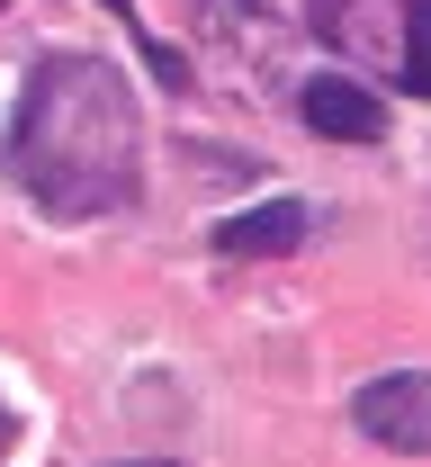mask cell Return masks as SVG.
I'll use <instances>...</instances> for the list:
<instances>
[{
  "mask_svg": "<svg viewBox=\"0 0 431 467\" xmlns=\"http://www.w3.org/2000/svg\"><path fill=\"white\" fill-rule=\"evenodd\" d=\"M144 63H153V72H162V81H171V90H180V81H189V63L171 55V46H153V36H144Z\"/></svg>",
  "mask_w": 431,
  "mask_h": 467,
  "instance_id": "6",
  "label": "cell"
},
{
  "mask_svg": "<svg viewBox=\"0 0 431 467\" xmlns=\"http://www.w3.org/2000/svg\"><path fill=\"white\" fill-rule=\"evenodd\" d=\"M297 109H306V126L333 135V144H377V135H386V109H377L360 81H342V72H314L306 90H297Z\"/></svg>",
  "mask_w": 431,
  "mask_h": 467,
  "instance_id": "3",
  "label": "cell"
},
{
  "mask_svg": "<svg viewBox=\"0 0 431 467\" xmlns=\"http://www.w3.org/2000/svg\"><path fill=\"white\" fill-rule=\"evenodd\" d=\"M405 81L431 99V0H414V18H405Z\"/></svg>",
  "mask_w": 431,
  "mask_h": 467,
  "instance_id": "5",
  "label": "cell"
},
{
  "mask_svg": "<svg viewBox=\"0 0 431 467\" xmlns=\"http://www.w3.org/2000/svg\"><path fill=\"white\" fill-rule=\"evenodd\" d=\"M351 422L369 431L377 450L423 459L431 450V368H386V378H369V387L351 396Z\"/></svg>",
  "mask_w": 431,
  "mask_h": 467,
  "instance_id": "2",
  "label": "cell"
},
{
  "mask_svg": "<svg viewBox=\"0 0 431 467\" xmlns=\"http://www.w3.org/2000/svg\"><path fill=\"white\" fill-rule=\"evenodd\" d=\"M297 243H306V207H297V198H270V207H243V216H225V225H216V252H234V261L297 252Z\"/></svg>",
  "mask_w": 431,
  "mask_h": 467,
  "instance_id": "4",
  "label": "cell"
},
{
  "mask_svg": "<svg viewBox=\"0 0 431 467\" xmlns=\"http://www.w3.org/2000/svg\"><path fill=\"white\" fill-rule=\"evenodd\" d=\"M0 9H9V0H0Z\"/></svg>",
  "mask_w": 431,
  "mask_h": 467,
  "instance_id": "7",
  "label": "cell"
},
{
  "mask_svg": "<svg viewBox=\"0 0 431 467\" xmlns=\"http://www.w3.org/2000/svg\"><path fill=\"white\" fill-rule=\"evenodd\" d=\"M9 171L27 180L55 216H99L135 189V109H126L118 72L90 55L36 63L18 135H9Z\"/></svg>",
  "mask_w": 431,
  "mask_h": 467,
  "instance_id": "1",
  "label": "cell"
}]
</instances>
